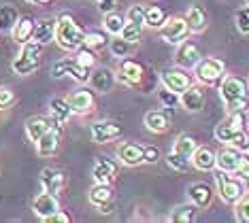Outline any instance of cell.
I'll use <instances>...</instances> for the list:
<instances>
[{
  "label": "cell",
  "instance_id": "cell-1",
  "mask_svg": "<svg viewBox=\"0 0 249 223\" xmlns=\"http://www.w3.org/2000/svg\"><path fill=\"white\" fill-rule=\"evenodd\" d=\"M219 96H222L226 113L247 111L249 108V81L239 77V74H228V77L222 79Z\"/></svg>",
  "mask_w": 249,
  "mask_h": 223
},
{
  "label": "cell",
  "instance_id": "cell-2",
  "mask_svg": "<svg viewBox=\"0 0 249 223\" xmlns=\"http://www.w3.org/2000/svg\"><path fill=\"white\" fill-rule=\"evenodd\" d=\"M55 43L64 51H77L86 43V30L72 19V15L60 13L55 17Z\"/></svg>",
  "mask_w": 249,
  "mask_h": 223
},
{
  "label": "cell",
  "instance_id": "cell-3",
  "mask_svg": "<svg viewBox=\"0 0 249 223\" xmlns=\"http://www.w3.org/2000/svg\"><path fill=\"white\" fill-rule=\"evenodd\" d=\"M41 58H43V45H38L35 41H28V43L21 45V51L18 53V58L13 60L11 68H13V72L19 74V77H28V74L38 70Z\"/></svg>",
  "mask_w": 249,
  "mask_h": 223
},
{
  "label": "cell",
  "instance_id": "cell-4",
  "mask_svg": "<svg viewBox=\"0 0 249 223\" xmlns=\"http://www.w3.org/2000/svg\"><path fill=\"white\" fill-rule=\"evenodd\" d=\"M145 77H147V68L141 64V62L132 60V58H122L120 70H117V74H115L117 81H122L124 85H128V87L147 91V87H145Z\"/></svg>",
  "mask_w": 249,
  "mask_h": 223
},
{
  "label": "cell",
  "instance_id": "cell-5",
  "mask_svg": "<svg viewBox=\"0 0 249 223\" xmlns=\"http://www.w3.org/2000/svg\"><path fill=\"white\" fill-rule=\"evenodd\" d=\"M215 187H217L219 198L224 200L226 204H234L243 193H245V187L239 179H234L232 174L224 172V170H217L215 172Z\"/></svg>",
  "mask_w": 249,
  "mask_h": 223
},
{
  "label": "cell",
  "instance_id": "cell-6",
  "mask_svg": "<svg viewBox=\"0 0 249 223\" xmlns=\"http://www.w3.org/2000/svg\"><path fill=\"white\" fill-rule=\"evenodd\" d=\"M196 79L205 85H215L224 79L226 64L219 58H202L196 64Z\"/></svg>",
  "mask_w": 249,
  "mask_h": 223
},
{
  "label": "cell",
  "instance_id": "cell-7",
  "mask_svg": "<svg viewBox=\"0 0 249 223\" xmlns=\"http://www.w3.org/2000/svg\"><path fill=\"white\" fill-rule=\"evenodd\" d=\"M52 74L53 79H62V77H72L77 83H88L89 81V74H92V68L81 66L75 58H66L60 60L52 66Z\"/></svg>",
  "mask_w": 249,
  "mask_h": 223
},
{
  "label": "cell",
  "instance_id": "cell-8",
  "mask_svg": "<svg viewBox=\"0 0 249 223\" xmlns=\"http://www.w3.org/2000/svg\"><path fill=\"white\" fill-rule=\"evenodd\" d=\"M88 198H89V204L96 206L105 215L111 213L113 206H115V191H113V187L107 185V183H94V187L89 189Z\"/></svg>",
  "mask_w": 249,
  "mask_h": 223
},
{
  "label": "cell",
  "instance_id": "cell-9",
  "mask_svg": "<svg viewBox=\"0 0 249 223\" xmlns=\"http://www.w3.org/2000/svg\"><path fill=\"white\" fill-rule=\"evenodd\" d=\"M243 162H245V151H239V149H234L230 145L219 149V153L215 155V168L224 170V172H228V174L239 172Z\"/></svg>",
  "mask_w": 249,
  "mask_h": 223
},
{
  "label": "cell",
  "instance_id": "cell-10",
  "mask_svg": "<svg viewBox=\"0 0 249 223\" xmlns=\"http://www.w3.org/2000/svg\"><path fill=\"white\" fill-rule=\"evenodd\" d=\"M245 125H247V121H245V111L228 113V117H226L224 121L217 125V128H215V138L226 145V142H228L236 132L245 130Z\"/></svg>",
  "mask_w": 249,
  "mask_h": 223
},
{
  "label": "cell",
  "instance_id": "cell-11",
  "mask_svg": "<svg viewBox=\"0 0 249 223\" xmlns=\"http://www.w3.org/2000/svg\"><path fill=\"white\" fill-rule=\"evenodd\" d=\"M190 36V28H188V21L185 17H168L162 26V38L171 45H179L183 43L185 38Z\"/></svg>",
  "mask_w": 249,
  "mask_h": 223
},
{
  "label": "cell",
  "instance_id": "cell-12",
  "mask_svg": "<svg viewBox=\"0 0 249 223\" xmlns=\"http://www.w3.org/2000/svg\"><path fill=\"white\" fill-rule=\"evenodd\" d=\"M124 128L113 119H103V121H94L92 123V138L98 145H107L111 140L122 138Z\"/></svg>",
  "mask_w": 249,
  "mask_h": 223
},
{
  "label": "cell",
  "instance_id": "cell-13",
  "mask_svg": "<svg viewBox=\"0 0 249 223\" xmlns=\"http://www.w3.org/2000/svg\"><path fill=\"white\" fill-rule=\"evenodd\" d=\"M202 60L200 55V49H198L196 43H192L185 38L183 43L177 45V53H175V62H177L179 68H183V70H192V68H196V64Z\"/></svg>",
  "mask_w": 249,
  "mask_h": 223
},
{
  "label": "cell",
  "instance_id": "cell-14",
  "mask_svg": "<svg viewBox=\"0 0 249 223\" xmlns=\"http://www.w3.org/2000/svg\"><path fill=\"white\" fill-rule=\"evenodd\" d=\"M60 142H62V125L53 123L52 130H47L41 138H38L35 145H36V151L41 157H52L58 153L60 149Z\"/></svg>",
  "mask_w": 249,
  "mask_h": 223
},
{
  "label": "cell",
  "instance_id": "cell-15",
  "mask_svg": "<svg viewBox=\"0 0 249 223\" xmlns=\"http://www.w3.org/2000/svg\"><path fill=\"white\" fill-rule=\"evenodd\" d=\"M160 81L166 89L175 91V94H181V91H185L192 85V77L183 68H173V70L160 72Z\"/></svg>",
  "mask_w": 249,
  "mask_h": 223
},
{
  "label": "cell",
  "instance_id": "cell-16",
  "mask_svg": "<svg viewBox=\"0 0 249 223\" xmlns=\"http://www.w3.org/2000/svg\"><path fill=\"white\" fill-rule=\"evenodd\" d=\"M58 210H60V200H58V196H53V193L43 191L32 200V213L43 221H47L49 217L55 215Z\"/></svg>",
  "mask_w": 249,
  "mask_h": 223
},
{
  "label": "cell",
  "instance_id": "cell-17",
  "mask_svg": "<svg viewBox=\"0 0 249 223\" xmlns=\"http://www.w3.org/2000/svg\"><path fill=\"white\" fill-rule=\"evenodd\" d=\"M66 100H69V104H71V108H72V113H75V115H88V113H92L94 106H96L94 94L89 89H83V87L75 89Z\"/></svg>",
  "mask_w": 249,
  "mask_h": 223
},
{
  "label": "cell",
  "instance_id": "cell-18",
  "mask_svg": "<svg viewBox=\"0 0 249 223\" xmlns=\"http://www.w3.org/2000/svg\"><path fill=\"white\" fill-rule=\"evenodd\" d=\"M179 104L183 106L185 111H190V113L202 111V108H205V89H202L200 85L192 83L188 89L179 94Z\"/></svg>",
  "mask_w": 249,
  "mask_h": 223
},
{
  "label": "cell",
  "instance_id": "cell-19",
  "mask_svg": "<svg viewBox=\"0 0 249 223\" xmlns=\"http://www.w3.org/2000/svg\"><path fill=\"white\" fill-rule=\"evenodd\" d=\"M117 176V164L109 157H96V162L92 166V179L94 183H107L111 185Z\"/></svg>",
  "mask_w": 249,
  "mask_h": 223
},
{
  "label": "cell",
  "instance_id": "cell-20",
  "mask_svg": "<svg viewBox=\"0 0 249 223\" xmlns=\"http://www.w3.org/2000/svg\"><path fill=\"white\" fill-rule=\"evenodd\" d=\"M117 157H120L122 164L130 166V168L141 166V164H145V147L139 145V142H124L117 149Z\"/></svg>",
  "mask_w": 249,
  "mask_h": 223
},
{
  "label": "cell",
  "instance_id": "cell-21",
  "mask_svg": "<svg viewBox=\"0 0 249 223\" xmlns=\"http://www.w3.org/2000/svg\"><path fill=\"white\" fill-rule=\"evenodd\" d=\"M41 185H43V191L58 196L66 185V174L58 168H45L41 172Z\"/></svg>",
  "mask_w": 249,
  "mask_h": 223
},
{
  "label": "cell",
  "instance_id": "cell-22",
  "mask_svg": "<svg viewBox=\"0 0 249 223\" xmlns=\"http://www.w3.org/2000/svg\"><path fill=\"white\" fill-rule=\"evenodd\" d=\"M32 41L38 45H49L52 41H55V17H45V19H38L35 24V34H32Z\"/></svg>",
  "mask_w": 249,
  "mask_h": 223
},
{
  "label": "cell",
  "instance_id": "cell-23",
  "mask_svg": "<svg viewBox=\"0 0 249 223\" xmlns=\"http://www.w3.org/2000/svg\"><path fill=\"white\" fill-rule=\"evenodd\" d=\"M188 198L198 208H207V206H211V202H213V189L207 183H192L188 187Z\"/></svg>",
  "mask_w": 249,
  "mask_h": 223
},
{
  "label": "cell",
  "instance_id": "cell-24",
  "mask_svg": "<svg viewBox=\"0 0 249 223\" xmlns=\"http://www.w3.org/2000/svg\"><path fill=\"white\" fill-rule=\"evenodd\" d=\"M200 217V208L196 206L194 202H188V204H177L171 215H168V221L171 223H194L198 221Z\"/></svg>",
  "mask_w": 249,
  "mask_h": 223
},
{
  "label": "cell",
  "instance_id": "cell-25",
  "mask_svg": "<svg viewBox=\"0 0 249 223\" xmlns=\"http://www.w3.org/2000/svg\"><path fill=\"white\" fill-rule=\"evenodd\" d=\"M185 21H188V28L190 32H205L207 30V24H209V15L207 11L200 7V4H192V7L185 11Z\"/></svg>",
  "mask_w": 249,
  "mask_h": 223
},
{
  "label": "cell",
  "instance_id": "cell-26",
  "mask_svg": "<svg viewBox=\"0 0 249 223\" xmlns=\"http://www.w3.org/2000/svg\"><path fill=\"white\" fill-rule=\"evenodd\" d=\"M143 123L149 132L164 134V132H168V128H171V117H168L164 111H149L143 117Z\"/></svg>",
  "mask_w": 249,
  "mask_h": 223
},
{
  "label": "cell",
  "instance_id": "cell-27",
  "mask_svg": "<svg viewBox=\"0 0 249 223\" xmlns=\"http://www.w3.org/2000/svg\"><path fill=\"white\" fill-rule=\"evenodd\" d=\"M88 83L92 85L94 91H100V94H105V91H109L113 87V83H115V74H113L109 68H98V70H92Z\"/></svg>",
  "mask_w": 249,
  "mask_h": 223
},
{
  "label": "cell",
  "instance_id": "cell-28",
  "mask_svg": "<svg viewBox=\"0 0 249 223\" xmlns=\"http://www.w3.org/2000/svg\"><path fill=\"white\" fill-rule=\"evenodd\" d=\"M190 159L196 170H202V172L215 170V153H213V149H209V147H196V151L192 153Z\"/></svg>",
  "mask_w": 249,
  "mask_h": 223
},
{
  "label": "cell",
  "instance_id": "cell-29",
  "mask_svg": "<svg viewBox=\"0 0 249 223\" xmlns=\"http://www.w3.org/2000/svg\"><path fill=\"white\" fill-rule=\"evenodd\" d=\"M35 24L36 21L32 19V17H19L18 24L13 26V30H11V34H13V41L18 45H24L28 41H32V34H35Z\"/></svg>",
  "mask_w": 249,
  "mask_h": 223
},
{
  "label": "cell",
  "instance_id": "cell-30",
  "mask_svg": "<svg viewBox=\"0 0 249 223\" xmlns=\"http://www.w3.org/2000/svg\"><path fill=\"white\" fill-rule=\"evenodd\" d=\"M52 128H53V121H52V119L41 117V115L30 117V119L26 121V134H28V138H30L32 142H36L45 132H47V130H52Z\"/></svg>",
  "mask_w": 249,
  "mask_h": 223
},
{
  "label": "cell",
  "instance_id": "cell-31",
  "mask_svg": "<svg viewBox=\"0 0 249 223\" xmlns=\"http://www.w3.org/2000/svg\"><path fill=\"white\" fill-rule=\"evenodd\" d=\"M49 111H52V115H53V123H58V125H64L72 115H75L66 98H52V102H49Z\"/></svg>",
  "mask_w": 249,
  "mask_h": 223
},
{
  "label": "cell",
  "instance_id": "cell-32",
  "mask_svg": "<svg viewBox=\"0 0 249 223\" xmlns=\"http://www.w3.org/2000/svg\"><path fill=\"white\" fill-rule=\"evenodd\" d=\"M196 147H198V140L194 138V136L181 134V136H177V138H175V142H173V153H177V155L190 159L192 153L196 151Z\"/></svg>",
  "mask_w": 249,
  "mask_h": 223
},
{
  "label": "cell",
  "instance_id": "cell-33",
  "mask_svg": "<svg viewBox=\"0 0 249 223\" xmlns=\"http://www.w3.org/2000/svg\"><path fill=\"white\" fill-rule=\"evenodd\" d=\"M19 13L13 4H0V32H11L18 24Z\"/></svg>",
  "mask_w": 249,
  "mask_h": 223
},
{
  "label": "cell",
  "instance_id": "cell-34",
  "mask_svg": "<svg viewBox=\"0 0 249 223\" xmlns=\"http://www.w3.org/2000/svg\"><path fill=\"white\" fill-rule=\"evenodd\" d=\"M103 24H105V30L113 34V36H120L122 30H124V26H126V19L117 13L115 9L113 11H107L105 13V19H103Z\"/></svg>",
  "mask_w": 249,
  "mask_h": 223
},
{
  "label": "cell",
  "instance_id": "cell-35",
  "mask_svg": "<svg viewBox=\"0 0 249 223\" xmlns=\"http://www.w3.org/2000/svg\"><path fill=\"white\" fill-rule=\"evenodd\" d=\"M164 21H166V13L162 7H145V26L158 30L164 26Z\"/></svg>",
  "mask_w": 249,
  "mask_h": 223
},
{
  "label": "cell",
  "instance_id": "cell-36",
  "mask_svg": "<svg viewBox=\"0 0 249 223\" xmlns=\"http://www.w3.org/2000/svg\"><path fill=\"white\" fill-rule=\"evenodd\" d=\"M86 47H89L92 51H100L105 47H109V36L100 30H92V32H86Z\"/></svg>",
  "mask_w": 249,
  "mask_h": 223
},
{
  "label": "cell",
  "instance_id": "cell-37",
  "mask_svg": "<svg viewBox=\"0 0 249 223\" xmlns=\"http://www.w3.org/2000/svg\"><path fill=\"white\" fill-rule=\"evenodd\" d=\"M109 49L115 58H128L132 45H130L128 41H124L122 36H113V41H109Z\"/></svg>",
  "mask_w": 249,
  "mask_h": 223
},
{
  "label": "cell",
  "instance_id": "cell-38",
  "mask_svg": "<svg viewBox=\"0 0 249 223\" xmlns=\"http://www.w3.org/2000/svg\"><path fill=\"white\" fill-rule=\"evenodd\" d=\"M141 34H143V26H137V24H130V21H126V26H124V30L120 36L124 38V41H128L130 45H137L141 41Z\"/></svg>",
  "mask_w": 249,
  "mask_h": 223
},
{
  "label": "cell",
  "instance_id": "cell-39",
  "mask_svg": "<svg viewBox=\"0 0 249 223\" xmlns=\"http://www.w3.org/2000/svg\"><path fill=\"white\" fill-rule=\"evenodd\" d=\"M234 219L241 223H249V196H243L234 202Z\"/></svg>",
  "mask_w": 249,
  "mask_h": 223
},
{
  "label": "cell",
  "instance_id": "cell-40",
  "mask_svg": "<svg viewBox=\"0 0 249 223\" xmlns=\"http://www.w3.org/2000/svg\"><path fill=\"white\" fill-rule=\"evenodd\" d=\"M75 60H77L81 66H86V68H94V64H96V51H92L89 47H86V45H83V47L77 49Z\"/></svg>",
  "mask_w": 249,
  "mask_h": 223
},
{
  "label": "cell",
  "instance_id": "cell-41",
  "mask_svg": "<svg viewBox=\"0 0 249 223\" xmlns=\"http://www.w3.org/2000/svg\"><path fill=\"white\" fill-rule=\"evenodd\" d=\"M126 21L137 26H145V7L143 4H132L126 13Z\"/></svg>",
  "mask_w": 249,
  "mask_h": 223
},
{
  "label": "cell",
  "instance_id": "cell-42",
  "mask_svg": "<svg viewBox=\"0 0 249 223\" xmlns=\"http://www.w3.org/2000/svg\"><path fill=\"white\" fill-rule=\"evenodd\" d=\"M234 24L236 28H239V32L241 34H249V4L247 7H243L236 11V15H234Z\"/></svg>",
  "mask_w": 249,
  "mask_h": 223
},
{
  "label": "cell",
  "instance_id": "cell-43",
  "mask_svg": "<svg viewBox=\"0 0 249 223\" xmlns=\"http://www.w3.org/2000/svg\"><path fill=\"white\" fill-rule=\"evenodd\" d=\"M226 145H230V147H234V149H239V151H249V136L245 130H241V132H236L232 138L226 142Z\"/></svg>",
  "mask_w": 249,
  "mask_h": 223
},
{
  "label": "cell",
  "instance_id": "cell-44",
  "mask_svg": "<svg viewBox=\"0 0 249 223\" xmlns=\"http://www.w3.org/2000/svg\"><path fill=\"white\" fill-rule=\"evenodd\" d=\"M166 164L171 166L173 170H179V172H185V170L190 168V162L185 157H181V155H177V153H168L166 155Z\"/></svg>",
  "mask_w": 249,
  "mask_h": 223
},
{
  "label": "cell",
  "instance_id": "cell-45",
  "mask_svg": "<svg viewBox=\"0 0 249 223\" xmlns=\"http://www.w3.org/2000/svg\"><path fill=\"white\" fill-rule=\"evenodd\" d=\"M158 98H160V102L166 108H173V106L179 104V94H175V91L166 89V87H162L160 91H158Z\"/></svg>",
  "mask_w": 249,
  "mask_h": 223
},
{
  "label": "cell",
  "instance_id": "cell-46",
  "mask_svg": "<svg viewBox=\"0 0 249 223\" xmlns=\"http://www.w3.org/2000/svg\"><path fill=\"white\" fill-rule=\"evenodd\" d=\"M13 102H15V94L9 87H2V85H0V111L9 108Z\"/></svg>",
  "mask_w": 249,
  "mask_h": 223
},
{
  "label": "cell",
  "instance_id": "cell-47",
  "mask_svg": "<svg viewBox=\"0 0 249 223\" xmlns=\"http://www.w3.org/2000/svg\"><path fill=\"white\" fill-rule=\"evenodd\" d=\"M160 159V151L158 147H145V162L147 164H156Z\"/></svg>",
  "mask_w": 249,
  "mask_h": 223
},
{
  "label": "cell",
  "instance_id": "cell-48",
  "mask_svg": "<svg viewBox=\"0 0 249 223\" xmlns=\"http://www.w3.org/2000/svg\"><path fill=\"white\" fill-rule=\"evenodd\" d=\"M47 221H49V223H71V217L66 215L64 210H58V213H55V215H52V217H49Z\"/></svg>",
  "mask_w": 249,
  "mask_h": 223
},
{
  "label": "cell",
  "instance_id": "cell-49",
  "mask_svg": "<svg viewBox=\"0 0 249 223\" xmlns=\"http://www.w3.org/2000/svg\"><path fill=\"white\" fill-rule=\"evenodd\" d=\"M98 2V9L103 11V13H107V11H113L115 9V2L117 0H96Z\"/></svg>",
  "mask_w": 249,
  "mask_h": 223
},
{
  "label": "cell",
  "instance_id": "cell-50",
  "mask_svg": "<svg viewBox=\"0 0 249 223\" xmlns=\"http://www.w3.org/2000/svg\"><path fill=\"white\" fill-rule=\"evenodd\" d=\"M28 4H36V7H41V4H49V2H53V0H26Z\"/></svg>",
  "mask_w": 249,
  "mask_h": 223
},
{
  "label": "cell",
  "instance_id": "cell-51",
  "mask_svg": "<svg viewBox=\"0 0 249 223\" xmlns=\"http://www.w3.org/2000/svg\"><path fill=\"white\" fill-rule=\"evenodd\" d=\"M245 121H247V125H249V108L245 111Z\"/></svg>",
  "mask_w": 249,
  "mask_h": 223
},
{
  "label": "cell",
  "instance_id": "cell-52",
  "mask_svg": "<svg viewBox=\"0 0 249 223\" xmlns=\"http://www.w3.org/2000/svg\"><path fill=\"white\" fill-rule=\"evenodd\" d=\"M245 183H247V189H249V176H247V179H245Z\"/></svg>",
  "mask_w": 249,
  "mask_h": 223
},
{
  "label": "cell",
  "instance_id": "cell-53",
  "mask_svg": "<svg viewBox=\"0 0 249 223\" xmlns=\"http://www.w3.org/2000/svg\"><path fill=\"white\" fill-rule=\"evenodd\" d=\"M245 2H247V4H249V0H245Z\"/></svg>",
  "mask_w": 249,
  "mask_h": 223
}]
</instances>
